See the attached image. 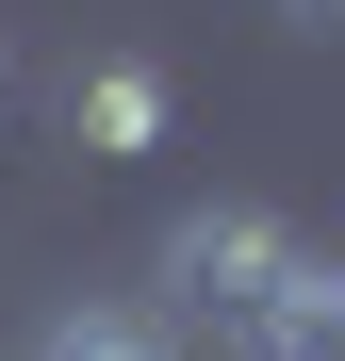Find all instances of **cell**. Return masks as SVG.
I'll return each instance as SVG.
<instances>
[{"label":"cell","mask_w":345,"mask_h":361,"mask_svg":"<svg viewBox=\"0 0 345 361\" xmlns=\"http://www.w3.org/2000/svg\"><path fill=\"white\" fill-rule=\"evenodd\" d=\"M279 263H296V230H279V214H247V197H214V214H181V230H164V295H181L214 345L279 295Z\"/></svg>","instance_id":"1"},{"label":"cell","mask_w":345,"mask_h":361,"mask_svg":"<svg viewBox=\"0 0 345 361\" xmlns=\"http://www.w3.org/2000/svg\"><path fill=\"white\" fill-rule=\"evenodd\" d=\"M33 361H181V329H164V312H66Z\"/></svg>","instance_id":"3"},{"label":"cell","mask_w":345,"mask_h":361,"mask_svg":"<svg viewBox=\"0 0 345 361\" xmlns=\"http://www.w3.org/2000/svg\"><path fill=\"white\" fill-rule=\"evenodd\" d=\"M66 132H83L99 164L164 148V66H83V82H66Z\"/></svg>","instance_id":"2"},{"label":"cell","mask_w":345,"mask_h":361,"mask_svg":"<svg viewBox=\"0 0 345 361\" xmlns=\"http://www.w3.org/2000/svg\"><path fill=\"white\" fill-rule=\"evenodd\" d=\"M279 17H296V33H329V17H345V0H279Z\"/></svg>","instance_id":"4"}]
</instances>
